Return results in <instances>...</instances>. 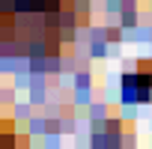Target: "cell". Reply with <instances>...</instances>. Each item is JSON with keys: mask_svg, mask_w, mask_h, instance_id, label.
I'll return each instance as SVG.
<instances>
[{"mask_svg": "<svg viewBox=\"0 0 152 149\" xmlns=\"http://www.w3.org/2000/svg\"><path fill=\"white\" fill-rule=\"evenodd\" d=\"M9 146H27V134L21 137L12 119H0V149H9Z\"/></svg>", "mask_w": 152, "mask_h": 149, "instance_id": "cell-3", "label": "cell"}, {"mask_svg": "<svg viewBox=\"0 0 152 149\" xmlns=\"http://www.w3.org/2000/svg\"><path fill=\"white\" fill-rule=\"evenodd\" d=\"M152 96V81L143 72H131L122 78V99L125 102H149Z\"/></svg>", "mask_w": 152, "mask_h": 149, "instance_id": "cell-2", "label": "cell"}, {"mask_svg": "<svg viewBox=\"0 0 152 149\" xmlns=\"http://www.w3.org/2000/svg\"><path fill=\"white\" fill-rule=\"evenodd\" d=\"M137 72H143V74H146V78L152 81V60H143V63L137 66Z\"/></svg>", "mask_w": 152, "mask_h": 149, "instance_id": "cell-4", "label": "cell"}, {"mask_svg": "<svg viewBox=\"0 0 152 149\" xmlns=\"http://www.w3.org/2000/svg\"><path fill=\"white\" fill-rule=\"evenodd\" d=\"M87 27L84 0H0V51L12 57H60Z\"/></svg>", "mask_w": 152, "mask_h": 149, "instance_id": "cell-1", "label": "cell"}]
</instances>
